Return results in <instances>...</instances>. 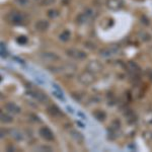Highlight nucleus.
<instances>
[{"label":"nucleus","instance_id":"obj_13","mask_svg":"<svg viewBox=\"0 0 152 152\" xmlns=\"http://www.w3.org/2000/svg\"><path fill=\"white\" fill-rule=\"evenodd\" d=\"M53 94L55 95V96L57 97L58 99L62 100V102H65V97H64V94H60V92H58V91H53Z\"/></svg>","mask_w":152,"mask_h":152},{"label":"nucleus","instance_id":"obj_2","mask_svg":"<svg viewBox=\"0 0 152 152\" xmlns=\"http://www.w3.org/2000/svg\"><path fill=\"white\" fill-rule=\"evenodd\" d=\"M28 94L33 96L34 99H38L39 102H47L49 99L47 97V95L44 94L43 92H40V91H37V90H28Z\"/></svg>","mask_w":152,"mask_h":152},{"label":"nucleus","instance_id":"obj_1","mask_svg":"<svg viewBox=\"0 0 152 152\" xmlns=\"http://www.w3.org/2000/svg\"><path fill=\"white\" fill-rule=\"evenodd\" d=\"M95 80L94 74H92L90 71H85L83 72L79 77V81L84 85H89L91 83H94Z\"/></svg>","mask_w":152,"mask_h":152},{"label":"nucleus","instance_id":"obj_9","mask_svg":"<svg viewBox=\"0 0 152 152\" xmlns=\"http://www.w3.org/2000/svg\"><path fill=\"white\" fill-rule=\"evenodd\" d=\"M49 28V23L46 20H39L36 23V28L38 31H46Z\"/></svg>","mask_w":152,"mask_h":152},{"label":"nucleus","instance_id":"obj_4","mask_svg":"<svg viewBox=\"0 0 152 152\" xmlns=\"http://www.w3.org/2000/svg\"><path fill=\"white\" fill-rule=\"evenodd\" d=\"M48 112H49V114L52 115L53 117H58L59 118V117L64 116L62 111L60 110V107H58L57 105H55V104L50 105V107H49V109H48Z\"/></svg>","mask_w":152,"mask_h":152},{"label":"nucleus","instance_id":"obj_12","mask_svg":"<svg viewBox=\"0 0 152 152\" xmlns=\"http://www.w3.org/2000/svg\"><path fill=\"white\" fill-rule=\"evenodd\" d=\"M94 117L96 118V120H99V121H104L105 119V115L104 113L102 112H97V113H94Z\"/></svg>","mask_w":152,"mask_h":152},{"label":"nucleus","instance_id":"obj_17","mask_svg":"<svg viewBox=\"0 0 152 152\" xmlns=\"http://www.w3.org/2000/svg\"><path fill=\"white\" fill-rule=\"evenodd\" d=\"M39 149H40V150H44V151H51L52 150V148L49 147V146H41V147H39Z\"/></svg>","mask_w":152,"mask_h":152},{"label":"nucleus","instance_id":"obj_10","mask_svg":"<svg viewBox=\"0 0 152 152\" xmlns=\"http://www.w3.org/2000/svg\"><path fill=\"white\" fill-rule=\"evenodd\" d=\"M1 121H2V123L8 124V123H11V122L13 121V119H12L11 116H9V114H6V113L2 112V114H1Z\"/></svg>","mask_w":152,"mask_h":152},{"label":"nucleus","instance_id":"obj_19","mask_svg":"<svg viewBox=\"0 0 152 152\" xmlns=\"http://www.w3.org/2000/svg\"><path fill=\"white\" fill-rule=\"evenodd\" d=\"M18 43H20V44H26V42H28V40H26V38H24V37H23V39H18Z\"/></svg>","mask_w":152,"mask_h":152},{"label":"nucleus","instance_id":"obj_3","mask_svg":"<svg viewBox=\"0 0 152 152\" xmlns=\"http://www.w3.org/2000/svg\"><path fill=\"white\" fill-rule=\"evenodd\" d=\"M40 135L47 141H53L54 140V134L48 127H43L40 129Z\"/></svg>","mask_w":152,"mask_h":152},{"label":"nucleus","instance_id":"obj_22","mask_svg":"<svg viewBox=\"0 0 152 152\" xmlns=\"http://www.w3.org/2000/svg\"><path fill=\"white\" fill-rule=\"evenodd\" d=\"M36 80H37V81H38L39 83H41V84H44V81H43V80H41L39 77H36Z\"/></svg>","mask_w":152,"mask_h":152},{"label":"nucleus","instance_id":"obj_6","mask_svg":"<svg viewBox=\"0 0 152 152\" xmlns=\"http://www.w3.org/2000/svg\"><path fill=\"white\" fill-rule=\"evenodd\" d=\"M41 57L43 59H45V60L47 61H50V62H53V61H57L59 60V56H57L56 54L54 53H42Z\"/></svg>","mask_w":152,"mask_h":152},{"label":"nucleus","instance_id":"obj_16","mask_svg":"<svg viewBox=\"0 0 152 152\" xmlns=\"http://www.w3.org/2000/svg\"><path fill=\"white\" fill-rule=\"evenodd\" d=\"M77 115H78V117L81 118L82 120H87V118H86V116L84 115V113H82L81 111H78V112H77Z\"/></svg>","mask_w":152,"mask_h":152},{"label":"nucleus","instance_id":"obj_15","mask_svg":"<svg viewBox=\"0 0 152 152\" xmlns=\"http://www.w3.org/2000/svg\"><path fill=\"white\" fill-rule=\"evenodd\" d=\"M52 85H53V87L56 89V91H58V92H60V94H63V90L61 89L60 87H59V85H57L56 83H52Z\"/></svg>","mask_w":152,"mask_h":152},{"label":"nucleus","instance_id":"obj_11","mask_svg":"<svg viewBox=\"0 0 152 152\" xmlns=\"http://www.w3.org/2000/svg\"><path fill=\"white\" fill-rule=\"evenodd\" d=\"M10 134H11V136L13 137V138L15 139V140H18V141L23 140V134H21L19 131H18V130H11Z\"/></svg>","mask_w":152,"mask_h":152},{"label":"nucleus","instance_id":"obj_18","mask_svg":"<svg viewBox=\"0 0 152 152\" xmlns=\"http://www.w3.org/2000/svg\"><path fill=\"white\" fill-rule=\"evenodd\" d=\"M66 110H67V111L69 112L70 114H74V110H73L72 107H70V105H66Z\"/></svg>","mask_w":152,"mask_h":152},{"label":"nucleus","instance_id":"obj_5","mask_svg":"<svg viewBox=\"0 0 152 152\" xmlns=\"http://www.w3.org/2000/svg\"><path fill=\"white\" fill-rule=\"evenodd\" d=\"M6 111H8L9 113H14V114H18V113L20 112V107H18L13 102H6L5 105H4Z\"/></svg>","mask_w":152,"mask_h":152},{"label":"nucleus","instance_id":"obj_21","mask_svg":"<svg viewBox=\"0 0 152 152\" xmlns=\"http://www.w3.org/2000/svg\"><path fill=\"white\" fill-rule=\"evenodd\" d=\"M77 125H78V126L81 127V128H85V125H84V124H82L81 122H79V121L77 122Z\"/></svg>","mask_w":152,"mask_h":152},{"label":"nucleus","instance_id":"obj_23","mask_svg":"<svg viewBox=\"0 0 152 152\" xmlns=\"http://www.w3.org/2000/svg\"><path fill=\"white\" fill-rule=\"evenodd\" d=\"M14 59H15L16 61H18L19 63H21V64H23V61L21 60V59H19V58H18V57H14Z\"/></svg>","mask_w":152,"mask_h":152},{"label":"nucleus","instance_id":"obj_14","mask_svg":"<svg viewBox=\"0 0 152 152\" xmlns=\"http://www.w3.org/2000/svg\"><path fill=\"white\" fill-rule=\"evenodd\" d=\"M69 36H70V33L69 31H64L63 34H61L60 35V39L62 41H67L68 40V38H69Z\"/></svg>","mask_w":152,"mask_h":152},{"label":"nucleus","instance_id":"obj_8","mask_svg":"<svg viewBox=\"0 0 152 152\" xmlns=\"http://www.w3.org/2000/svg\"><path fill=\"white\" fill-rule=\"evenodd\" d=\"M70 135L76 142H78V143H82L83 142V136L78 131H76V130H71Z\"/></svg>","mask_w":152,"mask_h":152},{"label":"nucleus","instance_id":"obj_7","mask_svg":"<svg viewBox=\"0 0 152 152\" xmlns=\"http://www.w3.org/2000/svg\"><path fill=\"white\" fill-rule=\"evenodd\" d=\"M87 68L89 69V71H94V72H96V71H99L102 69V65L99 64L96 61H92V62L88 63Z\"/></svg>","mask_w":152,"mask_h":152},{"label":"nucleus","instance_id":"obj_20","mask_svg":"<svg viewBox=\"0 0 152 152\" xmlns=\"http://www.w3.org/2000/svg\"><path fill=\"white\" fill-rule=\"evenodd\" d=\"M55 1V0H45V1H43L44 4H51L53 3V2Z\"/></svg>","mask_w":152,"mask_h":152}]
</instances>
